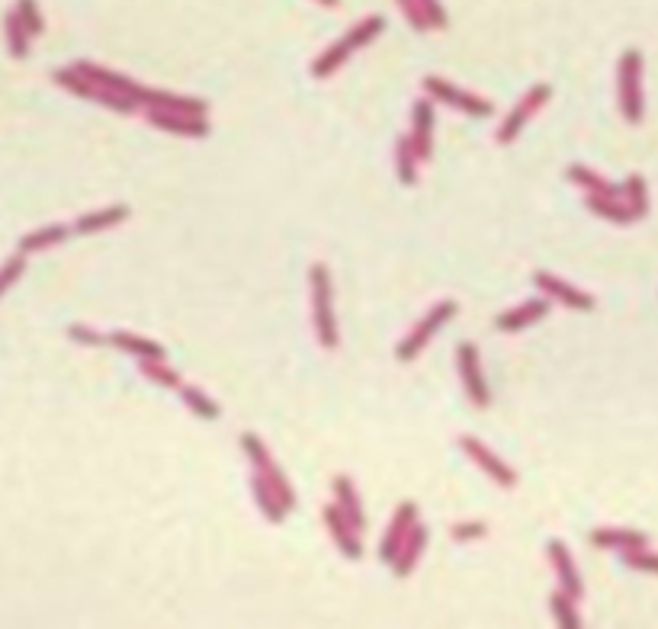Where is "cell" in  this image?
I'll list each match as a JSON object with an SVG mask.
<instances>
[{"label": "cell", "instance_id": "cell-1", "mask_svg": "<svg viewBox=\"0 0 658 629\" xmlns=\"http://www.w3.org/2000/svg\"><path fill=\"white\" fill-rule=\"evenodd\" d=\"M382 29H386V20H382L379 13H373V17L360 20L354 29H347V36H344V39H338L334 45H328V49L315 58L312 74H315L318 81L331 78L334 71H341V68L347 65V58L354 55L357 49H363V45H370L373 39H379Z\"/></svg>", "mask_w": 658, "mask_h": 629}, {"label": "cell", "instance_id": "cell-2", "mask_svg": "<svg viewBox=\"0 0 658 629\" xmlns=\"http://www.w3.org/2000/svg\"><path fill=\"white\" fill-rule=\"evenodd\" d=\"M309 286H312V321H315V334L318 344L334 350L341 344L338 337V321H334V289H331V273L325 264H315L309 273Z\"/></svg>", "mask_w": 658, "mask_h": 629}, {"label": "cell", "instance_id": "cell-3", "mask_svg": "<svg viewBox=\"0 0 658 629\" xmlns=\"http://www.w3.org/2000/svg\"><path fill=\"white\" fill-rule=\"evenodd\" d=\"M52 81L58 84V87H65V90H71L74 97H84V100H94V103H100V106H106V110H116V113H135L139 110V100H132V97H126V94H116V90H110V87H103V84H97V81H90L87 74H81L78 68H61V71H55L52 74Z\"/></svg>", "mask_w": 658, "mask_h": 629}, {"label": "cell", "instance_id": "cell-4", "mask_svg": "<svg viewBox=\"0 0 658 629\" xmlns=\"http://www.w3.org/2000/svg\"><path fill=\"white\" fill-rule=\"evenodd\" d=\"M617 90H620V113L630 126H639L642 122V52L639 49H626L620 55L617 65Z\"/></svg>", "mask_w": 658, "mask_h": 629}, {"label": "cell", "instance_id": "cell-5", "mask_svg": "<svg viewBox=\"0 0 658 629\" xmlns=\"http://www.w3.org/2000/svg\"><path fill=\"white\" fill-rule=\"evenodd\" d=\"M241 450H244V456L251 459L254 472H260L273 488H277V495H280V501H283V508H286V511H296V504H299V501H296V492H293V485L286 482V475H283V469L277 466V459L270 456L267 443L260 440L257 434L244 431V434H241Z\"/></svg>", "mask_w": 658, "mask_h": 629}, {"label": "cell", "instance_id": "cell-6", "mask_svg": "<svg viewBox=\"0 0 658 629\" xmlns=\"http://www.w3.org/2000/svg\"><path fill=\"white\" fill-rule=\"evenodd\" d=\"M456 312H459V305L453 302V299H443V302H437L431 312H427L418 325H415V331L411 334H405L402 341H399V347H395V357H399L402 363H408V360H415L421 350L431 344V337L447 325V321H453L456 318Z\"/></svg>", "mask_w": 658, "mask_h": 629}, {"label": "cell", "instance_id": "cell-7", "mask_svg": "<svg viewBox=\"0 0 658 629\" xmlns=\"http://www.w3.org/2000/svg\"><path fill=\"white\" fill-rule=\"evenodd\" d=\"M424 90H427V94H431L434 100L453 106V110H459L463 116H476V119H479V116H492V113H495L492 100L472 94V90H459L456 84L437 78V74H427V78H424Z\"/></svg>", "mask_w": 658, "mask_h": 629}, {"label": "cell", "instance_id": "cell-8", "mask_svg": "<svg viewBox=\"0 0 658 629\" xmlns=\"http://www.w3.org/2000/svg\"><path fill=\"white\" fill-rule=\"evenodd\" d=\"M549 97H553V87H549V84H533L527 94L520 97V103L514 106V110L504 116L501 126H498V145H511L514 138L524 132L527 122L549 103Z\"/></svg>", "mask_w": 658, "mask_h": 629}, {"label": "cell", "instance_id": "cell-9", "mask_svg": "<svg viewBox=\"0 0 658 629\" xmlns=\"http://www.w3.org/2000/svg\"><path fill=\"white\" fill-rule=\"evenodd\" d=\"M456 370H459V379H463V389H466L472 405L476 408L492 405V392H488V382H485V373H482L479 347L472 341H463L456 347Z\"/></svg>", "mask_w": 658, "mask_h": 629}, {"label": "cell", "instance_id": "cell-10", "mask_svg": "<svg viewBox=\"0 0 658 629\" xmlns=\"http://www.w3.org/2000/svg\"><path fill=\"white\" fill-rule=\"evenodd\" d=\"M459 447H463V453H466L472 463H476L495 485H501V488H514V485H517V472H514L508 463H504L501 456H495L492 450H488L479 437H472V434L459 437Z\"/></svg>", "mask_w": 658, "mask_h": 629}, {"label": "cell", "instance_id": "cell-11", "mask_svg": "<svg viewBox=\"0 0 658 629\" xmlns=\"http://www.w3.org/2000/svg\"><path fill=\"white\" fill-rule=\"evenodd\" d=\"M533 286H537L549 302H562L565 309H572V312H591L594 309V296L581 293V289H575L572 283H565V280H559V276L546 273V270L533 273Z\"/></svg>", "mask_w": 658, "mask_h": 629}, {"label": "cell", "instance_id": "cell-12", "mask_svg": "<svg viewBox=\"0 0 658 629\" xmlns=\"http://www.w3.org/2000/svg\"><path fill=\"white\" fill-rule=\"evenodd\" d=\"M418 524V504L415 501H402L399 508H395V514H392V524H389V530H386V536L379 540V562H392L395 559V552L402 549V543L408 540V533H411V527Z\"/></svg>", "mask_w": 658, "mask_h": 629}, {"label": "cell", "instance_id": "cell-13", "mask_svg": "<svg viewBox=\"0 0 658 629\" xmlns=\"http://www.w3.org/2000/svg\"><path fill=\"white\" fill-rule=\"evenodd\" d=\"M145 122L161 132H171L180 138H206L209 135V122L203 116H183L171 110H155V106H145Z\"/></svg>", "mask_w": 658, "mask_h": 629}, {"label": "cell", "instance_id": "cell-14", "mask_svg": "<svg viewBox=\"0 0 658 629\" xmlns=\"http://www.w3.org/2000/svg\"><path fill=\"white\" fill-rule=\"evenodd\" d=\"M321 517H325V527L331 533L334 546H338L344 552V559H360L363 556V543H360V530L350 524V520L341 514L338 504H325V511H321Z\"/></svg>", "mask_w": 658, "mask_h": 629}, {"label": "cell", "instance_id": "cell-15", "mask_svg": "<svg viewBox=\"0 0 658 629\" xmlns=\"http://www.w3.org/2000/svg\"><path fill=\"white\" fill-rule=\"evenodd\" d=\"M546 552H549V562H553V569H556L559 588L565 594H572L575 601H581V597H585V581H581V575H578V565L572 559L569 546H565L562 540H549Z\"/></svg>", "mask_w": 658, "mask_h": 629}, {"label": "cell", "instance_id": "cell-16", "mask_svg": "<svg viewBox=\"0 0 658 629\" xmlns=\"http://www.w3.org/2000/svg\"><path fill=\"white\" fill-rule=\"evenodd\" d=\"M74 68H78L81 74H87L90 81H97V84H103V87L116 90V94H126V97L139 100V103H145V97H148V87H142L139 81L126 78V74H116V71H110V68H100V65H94V61H74Z\"/></svg>", "mask_w": 658, "mask_h": 629}, {"label": "cell", "instance_id": "cell-17", "mask_svg": "<svg viewBox=\"0 0 658 629\" xmlns=\"http://www.w3.org/2000/svg\"><path fill=\"white\" fill-rule=\"evenodd\" d=\"M411 145H415L421 164L434 158V103L418 100L411 110Z\"/></svg>", "mask_w": 658, "mask_h": 629}, {"label": "cell", "instance_id": "cell-18", "mask_svg": "<svg viewBox=\"0 0 658 629\" xmlns=\"http://www.w3.org/2000/svg\"><path fill=\"white\" fill-rule=\"evenodd\" d=\"M546 315H549V299L540 296V299H530L524 305H517V309L501 312L495 318V328L504 331V334H514V331H524L530 325H537V321H543Z\"/></svg>", "mask_w": 658, "mask_h": 629}, {"label": "cell", "instance_id": "cell-19", "mask_svg": "<svg viewBox=\"0 0 658 629\" xmlns=\"http://www.w3.org/2000/svg\"><path fill=\"white\" fill-rule=\"evenodd\" d=\"M588 540L594 549H607V552H630L639 546H649V536L630 527H598L591 530Z\"/></svg>", "mask_w": 658, "mask_h": 629}, {"label": "cell", "instance_id": "cell-20", "mask_svg": "<svg viewBox=\"0 0 658 629\" xmlns=\"http://www.w3.org/2000/svg\"><path fill=\"white\" fill-rule=\"evenodd\" d=\"M424 546H427V527L418 520V524L411 527L408 540L402 543V549L395 552V559L389 562V565H392V575H395V578H408L411 572H415V565H418V559H421Z\"/></svg>", "mask_w": 658, "mask_h": 629}, {"label": "cell", "instance_id": "cell-21", "mask_svg": "<svg viewBox=\"0 0 658 629\" xmlns=\"http://www.w3.org/2000/svg\"><path fill=\"white\" fill-rule=\"evenodd\" d=\"M142 106H155V110H171V113H183V116H209V103L206 100H196V97H177V94H167V90H151L148 87V97Z\"/></svg>", "mask_w": 658, "mask_h": 629}, {"label": "cell", "instance_id": "cell-22", "mask_svg": "<svg viewBox=\"0 0 658 629\" xmlns=\"http://www.w3.org/2000/svg\"><path fill=\"white\" fill-rule=\"evenodd\" d=\"M106 337H110V347L122 350V354H132L139 360H167V350L158 341H148V337H139L132 331H113Z\"/></svg>", "mask_w": 658, "mask_h": 629}, {"label": "cell", "instance_id": "cell-23", "mask_svg": "<svg viewBox=\"0 0 658 629\" xmlns=\"http://www.w3.org/2000/svg\"><path fill=\"white\" fill-rule=\"evenodd\" d=\"M251 495H254V504L260 508V514H264L270 524H283V517H286L289 511L283 508L277 488H273L260 472H251Z\"/></svg>", "mask_w": 658, "mask_h": 629}, {"label": "cell", "instance_id": "cell-24", "mask_svg": "<svg viewBox=\"0 0 658 629\" xmlns=\"http://www.w3.org/2000/svg\"><path fill=\"white\" fill-rule=\"evenodd\" d=\"M132 216L129 206H106V209H97V212H87V216H81L78 222H74L71 232L74 235H94V232H103V228H113V225H122Z\"/></svg>", "mask_w": 658, "mask_h": 629}, {"label": "cell", "instance_id": "cell-25", "mask_svg": "<svg viewBox=\"0 0 658 629\" xmlns=\"http://www.w3.org/2000/svg\"><path fill=\"white\" fill-rule=\"evenodd\" d=\"M334 504L341 508V514L354 524L360 533H363V527H366V514H363V508H360V495H357V485L350 482V475H338L334 479Z\"/></svg>", "mask_w": 658, "mask_h": 629}, {"label": "cell", "instance_id": "cell-26", "mask_svg": "<svg viewBox=\"0 0 658 629\" xmlns=\"http://www.w3.org/2000/svg\"><path fill=\"white\" fill-rule=\"evenodd\" d=\"M569 180L578 183V187L585 190L588 196H620L623 193V187H614L607 177H601L598 171H591V167H585V164H572Z\"/></svg>", "mask_w": 658, "mask_h": 629}, {"label": "cell", "instance_id": "cell-27", "mask_svg": "<svg viewBox=\"0 0 658 629\" xmlns=\"http://www.w3.org/2000/svg\"><path fill=\"white\" fill-rule=\"evenodd\" d=\"M588 209L594 212V216H601L607 222H617V225L639 222L633 216V209L626 206V199H620V196H588Z\"/></svg>", "mask_w": 658, "mask_h": 629}, {"label": "cell", "instance_id": "cell-28", "mask_svg": "<svg viewBox=\"0 0 658 629\" xmlns=\"http://www.w3.org/2000/svg\"><path fill=\"white\" fill-rule=\"evenodd\" d=\"M180 398H183V405H187L196 418H203V421H219L222 418V408H219V402L216 398H209L203 389H196V386H180Z\"/></svg>", "mask_w": 658, "mask_h": 629}, {"label": "cell", "instance_id": "cell-29", "mask_svg": "<svg viewBox=\"0 0 658 629\" xmlns=\"http://www.w3.org/2000/svg\"><path fill=\"white\" fill-rule=\"evenodd\" d=\"M395 164H399V180L405 187H415L418 183V151L411 145V135H399V142H395Z\"/></svg>", "mask_w": 658, "mask_h": 629}, {"label": "cell", "instance_id": "cell-30", "mask_svg": "<svg viewBox=\"0 0 658 629\" xmlns=\"http://www.w3.org/2000/svg\"><path fill=\"white\" fill-rule=\"evenodd\" d=\"M71 235V228L65 225H45L39 232H29L23 241H20V254H36V251H45V248H55Z\"/></svg>", "mask_w": 658, "mask_h": 629}, {"label": "cell", "instance_id": "cell-31", "mask_svg": "<svg viewBox=\"0 0 658 629\" xmlns=\"http://www.w3.org/2000/svg\"><path fill=\"white\" fill-rule=\"evenodd\" d=\"M623 196H626V206L633 209L636 219H646L649 216V183L642 174H630L623 183Z\"/></svg>", "mask_w": 658, "mask_h": 629}, {"label": "cell", "instance_id": "cell-32", "mask_svg": "<svg viewBox=\"0 0 658 629\" xmlns=\"http://www.w3.org/2000/svg\"><path fill=\"white\" fill-rule=\"evenodd\" d=\"M4 29H7V49H10V55H13V58H26V55H29V39H33V33H29V29L23 26L17 7L7 13Z\"/></svg>", "mask_w": 658, "mask_h": 629}, {"label": "cell", "instance_id": "cell-33", "mask_svg": "<svg viewBox=\"0 0 658 629\" xmlns=\"http://www.w3.org/2000/svg\"><path fill=\"white\" fill-rule=\"evenodd\" d=\"M575 604H578L575 597L565 594L562 588H556L553 594H549V610H553V617H556V623L562 629H578L581 626V617H578Z\"/></svg>", "mask_w": 658, "mask_h": 629}, {"label": "cell", "instance_id": "cell-34", "mask_svg": "<svg viewBox=\"0 0 658 629\" xmlns=\"http://www.w3.org/2000/svg\"><path fill=\"white\" fill-rule=\"evenodd\" d=\"M139 366H142V373H145L151 382H158V386H164V389H180V386H183L180 373L171 370V366H167L164 360H139Z\"/></svg>", "mask_w": 658, "mask_h": 629}, {"label": "cell", "instance_id": "cell-35", "mask_svg": "<svg viewBox=\"0 0 658 629\" xmlns=\"http://www.w3.org/2000/svg\"><path fill=\"white\" fill-rule=\"evenodd\" d=\"M623 556V565L633 572H646V575H658V552L649 549V546H639V549H630V552H620Z\"/></svg>", "mask_w": 658, "mask_h": 629}, {"label": "cell", "instance_id": "cell-36", "mask_svg": "<svg viewBox=\"0 0 658 629\" xmlns=\"http://www.w3.org/2000/svg\"><path fill=\"white\" fill-rule=\"evenodd\" d=\"M17 13H20V20H23V26L29 29V33H33V36H42L45 20H42V13H39V4H36V0H17Z\"/></svg>", "mask_w": 658, "mask_h": 629}, {"label": "cell", "instance_id": "cell-37", "mask_svg": "<svg viewBox=\"0 0 658 629\" xmlns=\"http://www.w3.org/2000/svg\"><path fill=\"white\" fill-rule=\"evenodd\" d=\"M23 270H26V254H17V257H10L4 267H0V296L7 293V289L13 286L23 276Z\"/></svg>", "mask_w": 658, "mask_h": 629}, {"label": "cell", "instance_id": "cell-38", "mask_svg": "<svg viewBox=\"0 0 658 629\" xmlns=\"http://www.w3.org/2000/svg\"><path fill=\"white\" fill-rule=\"evenodd\" d=\"M418 4H421V13H424V20L431 29H447L450 26V17H447V10H443L440 0H418Z\"/></svg>", "mask_w": 658, "mask_h": 629}, {"label": "cell", "instance_id": "cell-39", "mask_svg": "<svg viewBox=\"0 0 658 629\" xmlns=\"http://www.w3.org/2000/svg\"><path fill=\"white\" fill-rule=\"evenodd\" d=\"M68 337H71V341L84 344V347H103V344H110V337L100 334V331H94V328H87V325H71V328H68Z\"/></svg>", "mask_w": 658, "mask_h": 629}, {"label": "cell", "instance_id": "cell-40", "mask_svg": "<svg viewBox=\"0 0 658 629\" xmlns=\"http://www.w3.org/2000/svg\"><path fill=\"white\" fill-rule=\"evenodd\" d=\"M488 533V527L482 524V520H469V524H453L450 527V536L456 543H472V540H482V536Z\"/></svg>", "mask_w": 658, "mask_h": 629}, {"label": "cell", "instance_id": "cell-41", "mask_svg": "<svg viewBox=\"0 0 658 629\" xmlns=\"http://www.w3.org/2000/svg\"><path fill=\"white\" fill-rule=\"evenodd\" d=\"M395 4H399V10H402V17L408 20V26L411 29H418V33H427V20H424V13H421V4L418 0H395Z\"/></svg>", "mask_w": 658, "mask_h": 629}, {"label": "cell", "instance_id": "cell-42", "mask_svg": "<svg viewBox=\"0 0 658 629\" xmlns=\"http://www.w3.org/2000/svg\"><path fill=\"white\" fill-rule=\"evenodd\" d=\"M315 4H321V7H338L341 0H315Z\"/></svg>", "mask_w": 658, "mask_h": 629}]
</instances>
